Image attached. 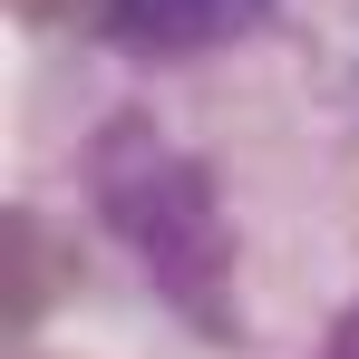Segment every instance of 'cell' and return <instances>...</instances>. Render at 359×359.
Masks as SVG:
<instances>
[{"label": "cell", "instance_id": "6da1fadb", "mask_svg": "<svg viewBox=\"0 0 359 359\" xmlns=\"http://www.w3.org/2000/svg\"><path fill=\"white\" fill-rule=\"evenodd\" d=\"M88 194L107 214L117 252L146 272V292L165 301L194 330H224V301H233V224H224V194L214 165L184 156L165 126H107L88 146Z\"/></svg>", "mask_w": 359, "mask_h": 359}, {"label": "cell", "instance_id": "7a4b0ae2", "mask_svg": "<svg viewBox=\"0 0 359 359\" xmlns=\"http://www.w3.org/2000/svg\"><path fill=\"white\" fill-rule=\"evenodd\" d=\"M272 20V0H107V39L136 59H204Z\"/></svg>", "mask_w": 359, "mask_h": 359}, {"label": "cell", "instance_id": "3957f363", "mask_svg": "<svg viewBox=\"0 0 359 359\" xmlns=\"http://www.w3.org/2000/svg\"><path fill=\"white\" fill-rule=\"evenodd\" d=\"M320 359H359V301H350V311H340V330L320 340Z\"/></svg>", "mask_w": 359, "mask_h": 359}]
</instances>
